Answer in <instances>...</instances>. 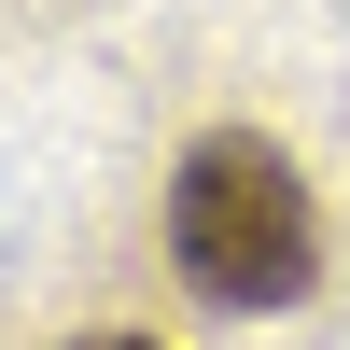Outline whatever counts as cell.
<instances>
[{"label":"cell","instance_id":"7a4b0ae2","mask_svg":"<svg viewBox=\"0 0 350 350\" xmlns=\"http://www.w3.org/2000/svg\"><path fill=\"white\" fill-rule=\"evenodd\" d=\"M84 350H154V336H84Z\"/></svg>","mask_w":350,"mask_h":350},{"label":"cell","instance_id":"6da1fadb","mask_svg":"<svg viewBox=\"0 0 350 350\" xmlns=\"http://www.w3.org/2000/svg\"><path fill=\"white\" fill-rule=\"evenodd\" d=\"M168 267H183L211 308H239V323L295 308L308 280H323L308 168L280 154V140H252V126H211V140L183 154V183H168Z\"/></svg>","mask_w":350,"mask_h":350}]
</instances>
